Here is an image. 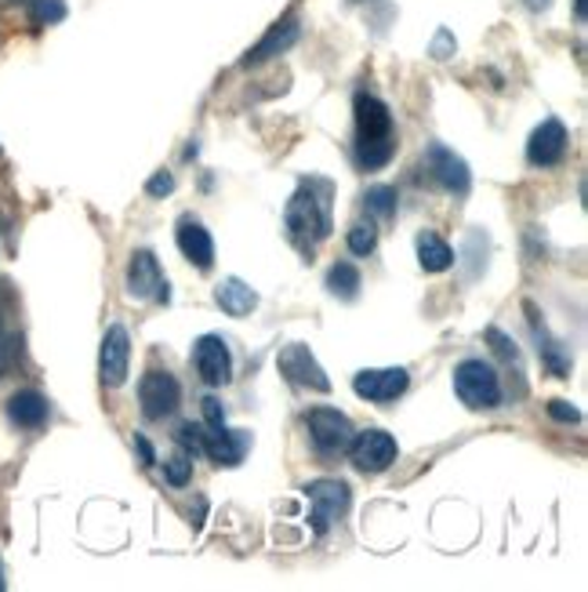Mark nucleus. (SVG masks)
<instances>
[{"label": "nucleus", "instance_id": "f257e3e1", "mask_svg": "<svg viewBox=\"0 0 588 592\" xmlns=\"http://www.w3.org/2000/svg\"><path fill=\"white\" fill-rule=\"evenodd\" d=\"M287 236L295 247L312 251L331 236V182L309 179L298 186V193L287 200Z\"/></svg>", "mask_w": 588, "mask_h": 592}, {"label": "nucleus", "instance_id": "f03ea898", "mask_svg": "<svg viewBox=\"0 0 588 592\" xmlns=\"http://www.w3.org/2000/svg\"><path fill=\"white\" fill-rule=\"evenodd\" d=\"M455 393L461 397V404L472 411H491L502 404V382L491 363L483 360H461L455 368Z\"/></svg>", "mask_w": 588, "mask_h": 592}, {"label": "nucleus", "instance_id": "7ed1b4c3", "mask_svg": "<svg viewBox=\"0 0 588 592\" xmlns=\"http://www.w3.org/2000/svg\"><path fill=\"white\" fill-rule=\"evenodd\" d=\"M306 498H309V527L317 535H328L349 512V501H353L342 480H312L306 487Z\"/></svg>", "mask_w": 588, "mask_h": 592}, {"label": "nucleus", "instance_id": "20e7f679", "mask_svg": "<svg viewBox=\"0 0 588 592\" xmlns=\"http://www.w3.org/2000/svg\"><path fill=\"white\" fill-rule=\"evenodd\" d=\"M139 404L149 422H164L171 419L182 404V385L171 371H149L139 382Z\"/></svg>", "mask_w": 588, "mask_h": 592}, {"label": "nucleus", "instance_id": "39448f33", "mask_svg": "<svg viewBox=\"0 0 588 592\" xmlns=\"http://www.w3.org/2000/svg\"><path fill=\"white\" fill-rule=\"evenodd\" d=\"M309 436H312V447L320 451V455H342V451H349V444H353V422L345 419L342 411L334 408H312L309 411Z\"/></svg>", "mask_w": 588, "mask_h": 592}, {"label": "nucleus", "instance_id": "423d86ee", "mask_svg": "<svg viewBox=\"0 0 588 592\" xmlns=\"http://www.w3.org/2000/svg\"><path fill=\"white\" fill-rule=\"evenodd\" d=\"M277 363H280V374H284L291 385L312 389V393H331V378H328V371H323L320 363H317V357L309 352V346H302V342L284 346L280 357H277Z\"/></svg>", "mask_w": 588, "mask_h": 592}, {"label": "nucleus", "instance_id": "0eeeda50", "mask_svg": "<svg viewBox=\"0 0 588 592\" xmlns=\"http://www.w3.org/2000/svg\"><path fill=\"white\" fill-rule=\"evenodd\" d=\"M128 295L139 302H171L168 276L160 269L153 251H135L128 266Z\"/></svg>", "mask_w": 588, "mask_h": 592}, {"label": "nucleus", "instance_id": "6e6552de", "mask_svg": "<svg viewBox=\"0 0 588 592\" xmlns=\"http://www.w3.org/2000/svg\"><path fill=\"white\" fill-rule=\"evenodd\" d=\"M128 363H131L128 327L113 324L103 338V349H98V378H103V385L120 389L124 382H128Z\"/></svg>", "mask_w": 588, "mask_h": 592}, {"label": "nucleus", "instance_id": "1a4fd4ad", "mask_svg": "<svg viewBox=\"0 0 588 592\" xmlns=\"http://www.w3.org/2000/svg\"><path fill=\"white\" fill-rule=\"evenodd\" d=\"M349 455H353V465L360 473H385L396 462V440L385 430H364L353 436Z\"/></svg>", "mask_w": 588, "mask_h": 592}, {"label": "nucleus", "instance_id": "9d476101", "mask_svg": "<svg viewBox=\"0 0 588 592\" xmlns=\"http://www.w3.org/2000/svg\"><path fill=\"white\" fill-rule=\"evenodd\" d=\"M353 117H356V142H389L393 135V113L382 98L360 92L353 98Z\"/></svg>", "mask_w": 588, "mask_h": 592}, {"label": "nucleus", "instance_id": "9b49d317", "mask_svg": "<svg viewBox=\"0 0 588 592\" xmlns=\"http://www.w3.org/2000/svg\"><path fill=\"white\" fill-rule=\"evenodd\" d=\"M410 385V374L404 368H378V371H360L353 378V393L371 404H389V400L404 397Z\"/></svg>", "mask_w": 588, "mask_h": 592}, {"label": "nucleus", "instance_id": "f8f14e48", "mask_svg": "<svg viewBox=\"0 0 588 592\" xmlns=\"http://www.w3.org/2000/svg\"><path fill=\"white\" fill-rule=\"evenodd\" d=\"M252 451V433L247 430H225V425H207L204 430V447L200 455H207L215 465H240Z\"/></svg>", "mask_w": 588, "mask_h": 592}, {"label": "nucleus", "instance_id": "ddd939ff", "mask_svg": "<svg viewBox=\"0 0 588 592\" xmlns=\"http://www.w3.org/2000/svg\"><path fill=\"white\" fill-rule=\"evenodd\" d=\"M193 363L200 378L207 385H225L233 378V357H229V346L222 342L218 335H200L193 342Z\"/></svg>", "mask_w": 588, "mask_h": 592}, {"label": "nucleus", "instance_id": "4468645a", "mask_svg": "<svg viewBox=\"0 0 588 592\" xmlns=\"http://www.w3.org/2000/svg\"><path fill=\"white\" fill-rule=\"evenodd\" d=\"M425 160H429V171H432L436 186H443L447 193H455V197H466V193H469V186H472L469 163L461 160L455 149L432 142L429 154H425Z\"/></svg>", "mask_w": 588, "mask_h": 592}, {"label": "nucleus", "instance_id": "2eb2a0df", "mask_svg": "<svg viewBox=\"0 0 588 592\" xmlns=\"http://www.w3.org/2000/svg\"><path fill=\"white\" fill-rule=\"evenodd\" d=\"M563 154H567V128H563L559 120L537 124L527 142V160L534 168H553V163L563 160Z\"/></svg>", "mask_w": 588, "mask_h": 592}, {"label": "nucleus", "instance_id": "dca6fc26", "mask_svg": "<svg viewBox=\"0 0 588 592\" xmlns=\"http://www.w3.org/2000/svg\"><path fill=\"white\" fill-rule=\"evenodd\" d=\"M174 241H179V251L196 269L215 266V241H211V233L196 219H182L179 230H174Z\"/></svg>", "mask_w": 588, "mask_h": 592}, {"label": "nucleus", "instance_id": "f3484780", "mask_svg": "<svg viewBox=\"0 0 588 592\" xmlns=\"http://www.w3.org/2000/svg\"><path fill=\"white\" fill-rule=\"evenodd\" d=\"M8 419L11 425H19V430H41L47 422V400L36 393V389H22L8 400Z\"/></svg>", "mask_w": 588, "mask_h": 592}, {"label": "nucleus", "instance_id": "a211bd4d", "mask_svg": "<svg viewBox=\"0 0 588 592\" xmlns=\"http://www.w3.org/2000/svg\"><path fill=\"white\" fill-rule=\"evenodd\" d=\"M215 302L222 306V313H229V317H247V313L258 306V295H255V287H247L244 281L229 276V281H222L215 287Z\"/></svg>", "mask_w": 588, "mask_h": 592}, {"label": "nucleus", "instance_id": "6ab92c4d", "mask_svg": "<svg viewBox=\"0 0 588 592\" xmlns=\"http://www.w3.org/2000/svg\"><path fill=\"white\" fill-rule=\"evenodd\" d=\"M298 41V19H284V22H277V27L269 30V36L261 41L252 55H247V66H255V62H266V59H272V55H280V52H287Z\"/></svg>", "mask_w": 588, "mask_h": 592}, {"label": "nucleus", "instance_id": "aec40b11", "mask_svg": "<svg viewBox=\"0 0 588 592\" xmlns=\"http://www.w3.org/2000/svg\"><path fill=\"white\" fill-rule=\"evenodd\" d=\"M418 262H421L425 273H447L450 266H455V251H450V244L443 241V236L421 233L418 236Z\"/></svg>", "mask_w": 588, "mask_h": 592}, {"label": "nucleus", "instance_id": "412c9836", "mask_svg": "<svg viewBox=\"0 0 588 592\" xmlns=\"http://www.w3.org/2000/svg\"><path fill=\"white\" fill-rule=\"evenodd\" d=\"M328 287H331V295L353 302L360 295V269L353 262H338V266L328 273Z\"/></svg>", "mask_w": 588, "mask_h": 592}, {"label": "nucleus", "instance_id": "4be33fe9", "mask_svg": "<svg viewBox=\"0 0 588 592\" xmlns=\"http://www.w3.org/2000/svg\"><path fill=\"white\" fill-rule=\"evenodd\" d=\"M345 244L353 255H371V251L378 247V230H374V222H356L353 230H349Z\"/></svg>", "mask_w": 588, "mask_h": 592}, {"label": "nucleus", "instance_id": "5701e85b", "mask_svg": "<svg viewBox=\"0 0 588 592\" xmlns=\"http://www.w3.org/2000/svg\"><path fill=\"white\" fill-rule=\"evenodd\" d=\"M30 19L36 27H55V22L66 19V4H62V0H33Z\"/></svg>", "mask_w": 588, "mask_h": 592}, {"label": "nucleus", "instance_id": "b1692460", "mask_svg": "<svg viewBox=\"0 0 588 592\" xmlns=\"http://www.w3.org/2000/svg\"><path fill=\"white\" fill-rule=\"evenodd\" d=\"M367 211H374L378 219L396 215V189L393 186H374L367 193Z\"/></svg>", "mask_w": 588, "mask_h": 592}, {"label": "nucleus", "instance_id": "393cba45", "mask_svg": "<svg viewBox=\"0 0 588 592\" xmlns=\"http://www.w3.org/2000/svg\"><path fill=\"white\" fill-rule=\"evenodd\" d=\"M164 476H168V484L171 487H185L190 484V476H193V455L190 451H179L171 462H164Z\"/></svg>", "mask_w": 588, "mask_h": 592}, {"label": "nucleus", "instance_id": "a878e982", "mask_svg": "<svg viewBox=\"0 0 588 592\" xmlns=\"http://www.w3.org/2000/svg\"><path fill=\"white\" fill-rule=\"evenodd\" d=\"M174 440H179V447H182V451H190V455H200V447H204V425L185 422V425H179V433H174Z\"/></svg>", "mask_w": 588, "mask_h": 592}, {"label": "nucleus", "instance_id": "bb28decb", "mask_svg": "<svg viewBox=\"0 0 588 592\" xmlns=\"http://www.w3.org/2000/svg\"><path fill=\"white\" fill-rule=\"evenodd\" d=\"M548 414H553L556 422H581V411L567 404V400H553V404H548Z\"/></svg>", "mask_w": 588, "mask_h": 592}, {"label": "nucleus", "instance_id": "cd10ccee", "mask_svg": "<svg viewBox=\"0 0 588 592\" xmlns=\"http://www.w3.org/2000/svg\"><path fill=\"white\" fill-rule=\"evenodd\" d=\"M487 342H494V349L502 352L505 360H516V357H520V352H516V342H509V338H505L502 331H498V327H491V331H487Z\"/></svg>", "mask_w": 588, "mask_h": 592}, {"label": "nucleus", "instance_id": "c85d7f7f", "mask_svg": "<svg viewBox=\"0 0 588 592\" xmlns=\"http://www.w3.org/2000/svg\"><path fill=\"white\" fill-rule=\"evenodd\" d=\"M171 189H174V179H171L168 171H160V175H153V179L146 182V193L149 197H168Z\"/></svg>", "mask_w": 588, "mask_h": 592}, {"label": "nucleus", "instance_id": "c756f323", "mask_svg": "<svg viewBox=\"0 0 588 592\" xmlns=\"http://www.w3.org/2000/svg\"><path fill=\"white\" fill-rule=\"evenodd\" d=\"M204 419H207V425H225V408H222V400L204 397Z\"/></svg>", "mask_w": 588, "mask_h": 592}, {"label": "nucleus", "instance_id": "7c9ffc66", "mask_svg": "<svg viewBox=\"0 0 588 592\" xmlns=\"http://www.w3.org/2000/svg\"><path fill=\"white\" fill-rule=\"evenodd\" d=\"M135 444H139V451H142V462H146V465H153V462H157V458H153V447L146 444V436H135Z\"/></svg>", "mask_w": 588, "mask_h": 592}, {"label": "nucleus", "instance_id": "2f4dec72", "mask_svg": "<svg viewBox=\"0 0 588 592\" xmlns=\"http://www.w3.org/2000/svg\"><path fill=\"white\" fill-rule=\"evenodd\" d=\"M523 4H527L531 11H542V8H548V4H553V0H523Z\"/></svg>", "mask_w": 588, "mask_h": 592}, {"label": "nucleus", "instance_id": "473e14b6", "mask_svg": "<svg viewBox=\"0 0 588 592\" xmlns=\"http://www.w3.org/2000/svg\"><path fill=\"white\" fill-rule=\"evenodd\" d=\"M4 585H8V582H4V563H0V592H4Z\"/></svg>", "mask_w": 588, "mask_h": 592}, {"label": "nucleus", "instance_id": "72a5a7b5", "mask_svg": "<svg viewBox=\"0 0 588 592\" xmlns=\"http://www.w3.org/2000/svg\"><path fill=\"white\" fill-rule=\"evenodd\" d=\"M578 19H585V0H578Z\"/></svg>", "mask_w": 588, "mask_h": 592}, {"label": "nucleus", "instance_id": "f704fd0d", "mask_svg": "<svg viewBox=\"0 0 588 592\" xmlns=\"http://www.w3.org/2000/svg\"><path fill=\"white\" fill-rule=\"evenodd\" d=\"M4 4H19V0H4Z\"/></svg>", "mask_w": 588, "mask_h": 592}, {"label": "nucleus", "instance_id": "c9c22d12", "mask_svg": "<svg viewBox=\"0 0 588 592\" xmlns=\"http://www.w3.org/2000/svg\"><path fill=\"white\" fill-rule=\"evenodd\" d=\"M0 371H4V357H0Z\"/></svg>", "mask_w": 588, "mask_h": 592}]
</instances>
